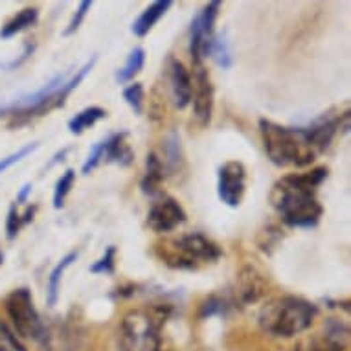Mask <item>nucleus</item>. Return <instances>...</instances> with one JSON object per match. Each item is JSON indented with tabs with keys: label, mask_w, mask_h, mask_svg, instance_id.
I'll return each instance as SVG.
<instances>
[{
	"label": "nucleus",
	"mask_w": 351,
	"mask_h": 351,
	"mask_svg": "<svg viewBox=\"0 0 351 351\" xmlns=\"http://www.w3.org/2000/svg\"><path fill=\"white\" fill-rule=\"evenodd\" d=\"M247 191V167L239 160H228L217 171V195L226 206L237 208Z\"/></svg>",
	"instance_id": "obj_11"
},
{
	"label": "nucleus",
	"mask_w": 351,
	"mask_h": 351,
	"mask_svg": "<svg viewBox=\"0 0 351 351\" xmlns=\"http://www.w3.org/2000/svg\"><path fill=\"white\" fill-rule=\"evenodd\" d=\"M318 317V307L300 296H280L261 307L258 324L261 331L276 339H293L311 328Z\"/></svg>",
	"instance_id": "obj_3"
},
{
	"label": "nucleus",
	"mask_w": 351,
	"mask_h": 351,
	"mask_svg": "<svg viewBox=\"0 0 351 351\" xmlns=\"http://www.w3.org/2000/svg\"><path fill=\"white\" fill-rule=\"evenodd\" d=\"M186 219L188 215H186L182 204L175 197L160 193L158 199L149 206L147 226L156 234H169V232L177 230L180 225H184Z\"/></svg>",
	"instance_id": "obj_12"
},
{
	"label": "nucleus",
	"mask_w": 351,
	"mask_h": 351,
	"mask_svg": "<svg viewBox=\"0 0 351 351\" xmlns=\"http://www.w3.org/2000/svg\"><path fill=\"white\" fill-rule=\"evenodd\" d=\"M35 212H37V206H28V208H26V212L21 213V215H23L24 225H28V223H32V221H34Z\"/></svg>",
	"instance_id": "obj_35"
},
{
	"label": "nucleus",
	"mask_w": 351,
	"mask_h": 351,
	"mask_svg": "<svg viewBox=\"0 0 351 351\" xmlns=\"http://www.w3.org/2000/svg\"><path fill=\"white\" fill-rule=\"evenodd\" d=\"M90 8H93V0H83V2H81L80 8L75 10V13L72 15V19H70L69 26L63 29V37H70V35H74L75 32L81 28V24L85 21L86 13L90 12Z\"/></svg>",
	"instance_id": "obj_29"
},
{
	"label": "nucleus",
	"mask_w": 351,
	"mask_h": 351,
	"mask_svg": "<svg viewBox=\"0 0 351 351\" xmlns=\"http://www.w3.org/2000/svg\"><path fill=\"white\" fill-rule=\"evenodd\" d=\"M259 134L269 160L278 167H307L317 160L318 151L307 136L305 127H285L261 118Z\"/></svg>",
	"instance_id": "obj_2"
},
{
	"label": "nucleus",
	"mask_w": 351,
	"mask_h": 351,
	"mask_svg": "<svg viewBox=\"0 0 351 351\" xmlns=\"http://www.w3.org/2000/svg\"><path fill=\"white\" fill-rule=\"evenodd\" d=\"M75 182V171L74 169H66V171L61 175V179L58 180V184L53 188V208L56 210H61L64 206V201L69 197L70 190Z\"/></svg>",
	"instance_id": "obj_25"
},
{
	"label": "nucleus",
	"mask_w": 351,
	"mask_h": 351,
	"mask_svg": "<svg viewBox=\"0 0 351 351\" xmlns=\"http://www.w3.org/2000/svg\"><path fill=\"white\" fill-rule=\"evenodd\" d=\"M230 302L223 296H217V294H212L208 296L204 302L199 307V320H208V318L213 317H226L228 311H230Z\"/></svg>",
	"instance_id": "obj_24"
},
{
	"label": "nucleus",
	"mask_w": 351,
	"mask_h": 351,
	"mask_svg": "<svg viewBox=\"0 0 351 351\" xmlns=\"http://www.w3.org/2000/svg\"><path fill=\"white\" fill-rule=\"evenodd\" d=\"M164 177H166V173L162 167L160 156L156 155L155 151H151L145 158V171L142 175V180H140V188L147 197L160 195V186Z\"/></svg>",
	"instance_id": "obj_16"
},
{
	"label": "nucleus",
	"mask_w": 351,
	"mask_h": 351,
	"mask_svg": "<svg viewBox=\"0 0 351 351\" xmlns=\"http://www.w3.org/2000/svg\"><path fill=\"white\" fill-rule=\"evenodd\" d=\"M123 99L127 105L134 110V114L140 116L144 112V85L142 83H133L123 88Z\"/></svg>",
	"instance_id": "obj_26"
},
{
	"label": "nucleus",
	"mask_w": 351,
	"mask_h": 351,
	"mask_svg": "<svg viewBox=\"0 0 351 351\" xmlns=\"http://www.w3.org/2000/svg\"><path fill=\"white\" fill-rule=\"evenodd\" d=\"M171 315V305H153L151 309H131L118 328L120 351H164L162 326Z\"/></svg>",
	"instance_id": "obj_4"
},
{
	"label": "nucleus",
	"mask_w": 351,
	"mask_h": 351,
	"mask_svg": "<svg viewBox=\"0 0 351 351\" xmlns=\"http://www.w3.org/2000/svg\"><path fill=\"white\" fill-rule=\"evenodd\" d=\"M155 254L162 263L177 271H197L201 265L215 263L223 250L217 243L212 241L201 232H190L175 239L158 243Z\"/></svg>",
	"instance_id": "obj_5"
},
{
	"label": "nucleus",
	"mask_w": 351,
	"mask_h": 351,
	"mask_svg": "<svg viewBox=\"0 0 351 351\" xmlns=\"http://www.w3.org/2000/svg\"><path fill=\"white\" fill-rule=\"evenodd\" d=\"M326 166L307 173H291L278 180L272 188L271 201L280 219L293 228H315L322 219L324 208L317 191L328 179Z\"/></svg>",
	"instance_id": "obj_1"
},
{
	"label": "nucleus",
	"mask_w": 351,
	"mask_h": 351,
	"mask_svg": "<svg viewBox=\"0 0 351 351\" xmlns=\"http://www.w3.org/2000/svg\"><path fill=\"white\" fill-rule=\"evenodd\" d=\"M221 2L213 0L202 8L191 21L190 28V56L191 63H202V59L208 58V50L215 35V21L219 17Z\"/></svg>",
	"instance_id": "obj_9"
},
{
	"label": "nucleus",
	"mask_w": 351,
	"mask_h": 351,
	"mask_svg": "<svg viewBox=\"0 0 351 351\" xmlns=\"http://www.w3.org/2000/svg\"><path fill=\"white\" fill-rule=\"evenodd\" d=\"M72 72H63L58 74L56 77L48 81L47 85L40 86L39 90H35L32 94H26L23 98L15 99L12 104L4 105L0 109V114L12 116L15 120L23 118V120H29L32 116H43L50 112L52 109H59L64 107L61 104V86L64 85V81L69 80Z\"/></svg>",
	"instance_id": "obj_7"
},
{
	"label": "nucleus",
	"mask_w": 351,
	"mask_h": 351,
	"mask_svg": "<svg viewBox=\"0 0 351 351\" xmlns=\"http://www.w3.org/2000/svg\"><path fill=\"white\" fill-rule=\"evenodd\" d=\"M162 153L164 158H160L162 167L166 175H175L184 166V153H182V144H180V134L173 131L162 142Z\"/></svg>",
	"instance_id": "obj_17"
},
{
	"label": "nucleus",
	"mask_w": 351,
	"mask_h": 351,
	"mask_svg": "<svg viewBox=\"0 0 351 351\" xmlns=\"http://www.w3.org/2000/svg\"><path fill=\"white\" fill-rule=\"evenodd\" d=\"M4 309L8 318L12 320L13 331L23 339L34 340L45 350H50V335H48L47 324L43 322L37 307H35L34 296L28 287L13 289L4 300Z\"/></svg>",
	"instance_id": "obj_6"
},
{
	"label": "nucleus",
	"mask_w": 351,
	"mask_h": 351,
	"mask_svg": "<svg viewBox=\"0 0 351 351\" xmlns=\"http://www.w3.org/2000/svg\"><path fill=\"white\" fill-rule=\"evenodd\" d=\"M145 64V50L144 48H134L131 50V53L127 56L125 64L121 66L118 72H116V83L118 85H125L131 80H134V75H138L142 72Z\"/></svg>",
	"instance_id": "obj_22"
},
{
	"label": "nucleus",
	"mask_w": 351,
	"mask_h": 351,
	"mask_svg": "<svg viewBox=\"0 0 351 351\" xmlns=\"http://www.w3.org/2000/svg\"><path fill=\"white\" fill-rule=\"evenodd\" d=\"M267 278L263 272H259L254 265H245L237 274L236 280V298L237 304L245 305L256 304L259 298H263L267 293Z\"/></svg>",
	"instance_id": "obj_13"
},
{
	"label": "nucleus",
	"mask_w": 351,
	"mask_h": 351,
	"mask_svg": "<svg viewBox=\"0 0 351 351\" xmlns=\"http://www.w3.org/2000/svg\"><path fill=\"white\" fill-rule=\"evenodd\" d=\"M191 101H193V118H195L197 125H210L213 116V104H215V88H213L212 75L206 70L204 63L193 64Z\"/></svg>",
	"instance_id": "obj_10"
},
{
	"label": "nucleus",
	"mask_w": 351,
	"mask_h": 351,
	"mask_svg": "<svg viewBox=\"0 0 351 351\" xmlns=\"http://www.w3.org/2000/svg\"><path fill=\"white\" fill-rule=\"evenodd\" d=\"M37 19H39V10L37 8H24L0 28V39H12L24 29H28L29 26H34L37 23Z\"/></svg>",
	"instance_id": "obj_19"
},
{
	"label": "nucleus",
	"mask_w": 351,
	"mask_h": 351,
	"mask_svg": "<svg viewBox=\"0 0 351 351\" xmlns=\"http://www.w3.org/2000/svg\"><path fill=\"white\" fill-rule=\"evenodd\" d=\"M208 58H212L215 61V64L221 66L223 70L230 69L234 59H232L230 43L226 39V34L213 35L212 45H210V50H208Z\"/></svg>",
	"instance_id": "obj_23"
},
{
	"label": "nucleus",
	"mask_w": 351,
	"mask_h": 351,
	"mask_svg": "<svg viewBox=\"0 0 351 351\" xmlns=\"http://www.w3.org/2000/svg\"><path fill=\"white\" fill-rule=\"evenodd\" d=\"M80 252L77 250H72L64 256L61 261H59L58 265L53 267L52 272H50V276H48V289H47V304L50 307L58 304L59 300V289H61V280H63V274L64 271L69 269L72 263H74L75 259H77Z\"/></svg>",
	"instance_id": "obj_20"
},
{
	"label": "nucleus",
	"mask_w": 351,
	"mask_h": 351,
	"mask_svg": "<svg viewBox=\"0 0 351 351\" xmlns=\"http://www.w3.org/2000/svg\"><path fill=\"white\" fill-rule=\"evenodd\" d=\"M32 193V184H24L23 186V190L19 191V195H17V201H15V204H24V202L28 201V195Z\"/></svg>",
	"instance_id": "obj_34"
},
{
	"label": "nucleus",
	"mask_w": 351,
	"mask_h": 351,
	"mask_svg": "<svg viewBox=\"0 0 351 351\" xmlns=\"http://www.w3.org/2000/svg\"><path fill=\"white\" fill-rule=\"evenodd\" d=\"M4 263V252H2V247H0V267Z\"/></svg>",
	"instance_id": "obj_37"
},
{
	"label": "nucleus",
	"mask_w": 351,
	"mask_h": 351,
	"mask_svg": "<svg viewBox=\"0 0 351 351\" xmlns=\"http://www.w3.org/2000/svg\"><path fill=\"white\" fill-rule=\"evenodd\" d=\"M127 133H114L110 134L109 138L104 140L105 151L104 160L107 164H118V166H131L134 160V155L129 144L125 142Z\"/></svg>",
	"instance_id": "obj_15"
},
{
	"label": "nucleus",
	"mask_w": 351,
	"mask_h": 351,
	"mask_svg": "<svg viewBox=\"0 0 351 351\" xmlns=\"http://www.w3.org/2000/svg\"><path fill=\"white\" fill-rule=\"evenodd\" d=\"M104 151H105L104 142H98V144L93 145V149H90V153H88V156H86V160L83 162V167H81L83 175L93 173L94 169L104 162Z\"/></svg>",
	"instance_id": "obj_32"
},
{
	"label": "nucleus",
	"mask_w": 351,
	"mask_h": 351,
	"mask_svg": "<svg viewBox=\"0 0 351 351\" xmlns=\"http://www.w3.org/2000/svg\"><path fill=\"white\" fill-rule=\"evenodd\" d=\"M34 50H35L34 43H26V47H24V52H23V56H21V59H17V61H13V63L10 64V69L21 66V64H23L24 61H26V59H28L29 56H32V53H34Z\"/></svg>",
	"instance_id": "obj_33"
},
{
	"label": "nucleus",
	"mask_w": 351,
	"mask_h": 351,
	"mask_svg": "<svg viewBox=\"0 0 351 351\" xmlns=\"http://www.w3.org/2000/svg\"><path fill=\"white\" fill-rule=\"evenodd\" d=\"M167 75H169V93L177 109H186L191 104V75L180 59H167Z\"/></svg>",
	"instance_id": "obj_14"
},
{
	"label": "nucleus",
	"mask_w": 351,
	"mask_h": 351,
	"mask_svg": "<svg viewBox=\"0 0 351 351\" xmlns=\"http://www.w3.org/2000/svg\"><path fill=\"white\" fill-rule=\"evenodd\" d=\"M0 351H28L10 326L0 320Z\"/></svg>",
	"instance_id": "obj_27"
},
{
	"label": "nucleus",
	"mask_w": 351,
	"mask_h": 351,
	"mask_svg": "<svg viewBox=\"0 0 351 351\" xmlns=\"http://www.w3.org/2000/svg\"><path fill=\"white\" fill-rule=\"evenodd\" d=\"M104 118H107V110L105 109L96 107V105H93V107H86V109L80 110L77 114L70 118L69 131L72 134H75V136H80V134L85 133L86 129L94 127L99 120H104Z\"/></svg>",
	"instance_id": "obj_21"
},
{
	"label": "nucleus",
	"mask_w": 351,
	"mask_h": 351,
	"mask_svg": "<svg viewBox=\"0 0 351 351\" xmlns=\"http://www.w3.org/2000/svg\"><path fill=\"white\" fill-rule=\"evenodd\" d=\"M169 8H171V0H156V2H153L151 6H147L144 12L140 13V17L133 23L131 32L136 37H145L151 29L155 28V24L166 15Z\"/></svg>",
	"instance_id": "obj_18"
},
{
	"label": "nucleus",
	"mask_w": 351,
	"mask_h": 351,
	"mask_svg": "<svg viewBox=\"0 0 351 351\" xmlns=\"http://www.w3.org/2000/svg\"><path fill=\"white\" fill-rule=\"evenodd\" d=\"M66 153H69V147H64V149L61 151V153H58V155L53 156V160L50 162V166H53V164H58L59 160H63V158H64V155H66ZM50 166H48V167H50Z\"/></svg>",
	"instance_id": "obj_36"
},
{
	"label": "nucleus",
	"mask_w": 351,
	"mask_h": 351,
	"mask_svg": "<svg viewBox=\"0 0 351 351\" xmlns=\"http://www.w3.org/2000/svg\"><path fill=\"white\" fill-rule=\"evenodd\" d=\"M88 271L93 274H114L116 271V247L110 245L105 254L98 261H94L93 265L88 267Z\"/></svg>",
	"instance_id": "obj_28"
},
{
	"label": "nucleus",
	"mask_w": 351,
	"mask_h": 351,
	"mask_svg": "<svg viewBox=\"0 0 351 351\" xmlns=\"http://www.w3.org/2000/svg\"><path fill=\"white\" fill-rule=\"evenodd\" d=\"M350 346V326L339 318H328L318 333L296 342L294 351H346Z\"/></svg>",
	"instance_id": "obj_8"
},
{
	"label": "nucleus",
	"mask_w": 351,
	"mask_h": 351,
	"mask_svg": "<svg viewBox=\"0 0 351 351\" xmlns=\"http://www.w3.org/2000/svg\"><path fill=\"white\" fill-rule=\"evenodd\" d=\"M23 226H24L23 215L19 213L17 204H15V202H12V206H10V210H8V217H6L8 239H10V241H13V239L19 236V232H21V228H23Z\"/></svg>",
	"instance_id": "obj_30"
},
{
	"label": "nucleus",
	"mask_w": 351,
	"mask_h": 351,
	"mask_svg": "<svg viewBox=\"0 0 351 351\" xmlns=\"http://www.w3.org/2000/svg\"><path fill=\"white\" fill-rule=\"evenodd\" d=\"M37 147H39V144H37V142H34V144H26L24 147H21L19 151L12 153V155H8L6 158H2V160H0V173L8 171V169H10L12 166H15L17 162H21L23 158H26L29 153H34Z\"/></svg>",
	"instance_id": "obj_31"
}]
</instances>
